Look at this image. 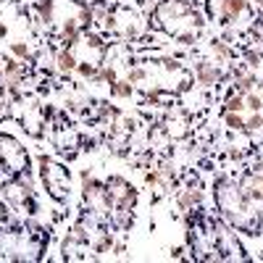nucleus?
Returning <instances> with one entry per match:
<instances>
[{
    "instance_id": "obj_2",
    "label": "nucleus",
    "mask_w": 263,
    "mask_h": 263,
    "mask_svg": "<svg viewBox=\"0 0 263 263\" xmlns=\"http://www.w3.org/2000/svg\"><path fill=\"white\" fill-rule=\"evenodd\" d=\"M0 158L11 166V171H21L24 168V161H27V153L11 137H0Z\"/></svg>"
},
{
    "instance_id": "obj_1",
    "label": "nucleus",
    "mask_w": 263,
    "mask_h": 263,
    "mask_svg": "<svg viewBox=\"0 0 263 263\" xmlns=\"http://www.w3.org/2000/svg\"><path fill=\"white\" fill-rule=\"evenodd\" d=\"M42 177H45V184L50 187V195L61 200V197L66 195V187H69V174H66V168L45 161L42 163Z\"/></svg>"
}]
</instances>
